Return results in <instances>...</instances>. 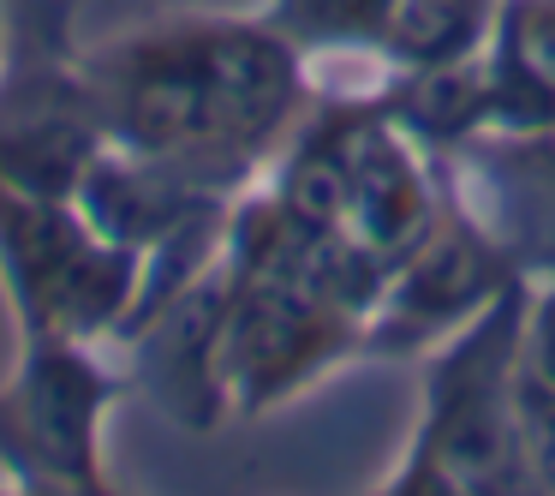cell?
<instances>
[{
    "instance_id": "cell-1",
    "label": "cell",
    "mask_w": 555,
    "mask_h": 496,
    "mask_svg": "<svg viewBox=\"0 0 555 496\" xmlns=\"http://www.w3.org/2000/svg\"><path fill=\"white\" fill-rule=\"evenodd\" d=\"M305 97L299 54L269 25H180L138 54L126 78V126L138 144L180 162L257 156Z\"/></svg>"
},
{
    "instance_id": "cell-2",
    "label": "cell",
    "mask_w": 555,
    "mask_h": 496,
    "mask_svg": "<svg viewBox=\"0 0 555 496\" xmlns=\"http://www.w3.org/2000/svg\"><path fill=\"white\" fill-rule=\"evenodd\" d=\"M526 276L507 281L466 329L430 347L418 455L466 496H543L519 443V365H526Z\"/></svg>"
},
{
    "instance_id": "cell-3",
    "label": "cell",
    "mask_w": 555,
    "mask_h": 496,
    "mask_svg": "<svg viewBox=\"0 0 555 496\" xmlns=\"http://www.w3.org/2000/svg\"><path fill=\"white\" fill-rule=\"evenodd\" d=\"M442 192L519 276L555 281V126L483 132L436 156Z\"/></svg>"
},
{
    "instance_id": "cell-4",
    "label": "cell",
    "mask_w": 555,
    "mask_h": 496,
    "mask_svg": "<svg viewBox=\"0 0 555 496\" xmlns=\"http://www.w3.org/2000/svg\"><path fill=\"white\" fill-rule=\"evenodd\" d=\"M507 281H519V269L448 204L430 240L388 269L383 300L364 317V341L383 353H430L454 329H466Z\"/></svg>"
},
{
    "instance_id": "cell-5",
    "label": "cell",
    "mask_w": 555,
    "mask_h": 496,
    "mask_svg": "<svg viewBox=\"0 0 555 496\" xmlns=\"http://www.w3.org/2000/svg\"><path fill=\"white\" fill-rule=\"evenodd\" d=\"M383 109L400 132L430 156L472 144L490 132V78H483V54L478 61H454V66H418V73H395V85L383 90Z\"/></svg>"
},
{
    "instance_id": "cell-6",
    "label": "cell",
    "mask_w": 555,
    "mask_h": 496,
    "mask_svg": "<svg viewBox=\"0 0 555 496\" xmlns=\"http://www.w3.org/2000/svg\"><path fill=\"white\" fill-rule=\"evenodd\" d=\"M495 18H502V0H395L383 54L395 61V73L478 61L495 37Z\"/></svg>"
},
{
    "instance_id": "cell-7",
    "label": "cell",
    "mask_w": 555,
    "mask_h": 496,
    "mask_svg": "<svg viewBox=\"0 0 555 496\" xmlns=\"http://www.w3.org/2000/svg\"><path fill=\"white\" fill-rule=\"evenodd\" d=\"M281 37H299L311 49L352 61V54H383L395 0H275Z\"/></svg>"
},
{
    "instance_id": "cell-8",
    "label": "cell",
    "mask_w": 555,
    "mask_h": 496,
    "mask_svg": "<svg viewBox=\"0 0 555 496\" xmlns=\"http://www.w3.org/2000/svg\"><path fill=\"white\" fill-rule=\"evenodd\" d=\"M376 496H466V491H460V484L448 479V472L436 467L430 455H418V448H412V455L400 460V472H395V479H388Z\"/></svg>"
}]
</instances>
